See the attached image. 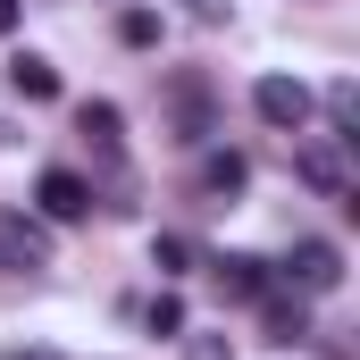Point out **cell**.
Segmentation results:
<instances>
[{
  "label": "cell",
  "instance_id": "4",
  "mask_svg": "<svg viewBox=\"0 0 360 360\" xmlns=\"http://www.w3.org/2000/svg\"><path fill=\"white\" fill-rule=\"evenodd\" d=\"M252 109H260L269 126H285V134H302V126H310V84H302V76H260V84H252Z\"/></svg>",
  "mask_w": 360,
  "mask_h": 360
},
{
  "label": "cell",
  "instance_id": "8",
  "mask_svg": "<svg viewBox=\"0 0 360 360\" xmlns=\"http://www.w3.org/2000/svg\"><path fill=\"white\" fill-rule=\"evenodd\" d=\"M8 84L25 92V101H59V68L34 59V51H17V59H8Z\"/></svg>",
  "mask_w": 360,
  "mask_h": 360
},
{
  "label": "cell",
  "instance_id": "5",
  "mask_svg": "<svg viewBox=\"0 0 360 360\" xmlns=\"http://www.w3.org/2000/svg\"><path fill=\"white\" fill-rule=\"evenodd\" d=\"M34 201H42V218H59V226H76V218H92V184L76 176V168H42V184H34Z\"/></svg>",
  "mask_w": 360,
  "mask_h": 360
},
{
  "label": "cell",
  "instance_id": "13",
  "mask_svg": "<svg viewBox=\"0 0 360 360\" xmlns=\"http://www.w3.org/2000/svg\"><path fill=\"white\" fill-rule=\"evenodd\" d=\"M117 34H126L134 51H151V42H160V17H151V8H126V17H117Z\"/></svg>",
  "mask_w": 360,
  "mask_h": 360
},
{
  "label": "cell",
  "instance_id": "9",
  "mask_svg": "<svg viewBox=\"0 0 360 360\" xmlns=\"http://www.w3.org/2000/svg\"><path fill=\"white\" fill-rule=\"evenodd\" d=\"M76 126H84L92 151H117V109H109V101H84V109H76Z\"/></svg>",
  "mask_w": 360,
  "mask_h": 360
},
{
  "label": "cell",
  "instance_id": "12",
  "mask_svg": "<svg viewBox=\"0 0 360 360\" xmlns=\"http://www.w3.org/2000/svg\"><path fill=\"white\" fill-rule=\"evenodd\" d=\"M143 327H151V335H184V302H176V293H160V302L143 310Z\"/></svg>",
  "mask_w": 360,
  "mask_h": 360
},
{
  "label": "cell",
  "instance_id": "2",
  "mask_svg": "<svg viewBox=\"0 0 360 360\" xmlns=\"http://www.w3.org/2000/svg\"><path fill=\"white\" fill-rule=\"evenodd\" d=\"M293 176L310 184L319 201H352V134H319L293 151Z\"/></svg>",
  "mask_w": 360,
  "mask_h": 360
},
{
  "label": "cell",
  "instance_id": "17",
  "mask_svg": "<svg viewBox=\"0 0 360 360\" xmlns=\"http://www.w3.org/2000/svg\"><path fill=\"white\" fill-rule=\"evenodd\" d=\"M8 360H51V352H8Z\"/></svg>",
  "mask_w": 360,
  "mask_h": 360
},
{
  "label": "cell",
  "instance_id": "14",
  "mask_svg": "<svg viewBox=\"0 0 360 360\" xmlns=\"http://www.w3.org/2000/svg\"><path fill=\"white\" fill-rule=\"evenodd\" d=\"M184 260H193V243H184V235H160V243H151V269L184 276Z\"/></svg>",
  "mask_w": 360,
  "mask_h": 360
},
{
  "label": "cell",
  "instance_id": "10",
  "mask_svg": "<svg viewBox=\"0 0 360 360\" xmlns=\"http://www.w3.org/2000/svg\"><path fill=\"white\" fill-rule=\"evenodd\" d=\"M243 176H252V160H243V151H218V160L201 168V193H243Z\"/></svg>",
  "mask_w": 360,
  "mask_h": 360
},
{
  "label": "cell",
  "instance_id": "11",
  "mask_svg": "<svg viewBox=\"0 0 360 360\" xmlns=\"http://www.w3.org/2000/svg\"><path fill=\"white\" fill-rule=\"evenodd\" d=\"M302 335H310V310H302V302H276V293H269V344H302Z\"/></svg>",
  "mask_w": 360,
  "mask_h": 360
},
{
  "label": "cell",
  "instance_id": "16",
  "mask_svg": "<svg viewBox=\"0 0 360 360\" xmlns=\"http://www.w3.org/2000/svg\"><path fill=\"white\" fill-rule=\"evenodd\" d=\"M8 25H17V0H0V34H8Z\"/></svg>",
  "mask_w": 360,
  "mask_h": 360
},
{
  "label": "cell",
  "instance_id": "1",
  "mask_svg": "<svg viewBox=\"0 0 360 360\" xmlns=\"http://www.w3.org/2000/svg\"><path fill=\"white\" fill-rule=\"evenodd\" d=\"M160 101H168V143H210L218 134V92H210L201 68H176L160 84Z\"/></svg>",
  "mask_w": 360,
  "mask_h": 360
},
{
  "label": "cell",
  "instance_id": "7",
  "mask_svg": "<svg viewBox=\"0 0 360 360\" xmlns=\"http://www.w3.org/2000/svg\"><path fill=\"white\" fill-rule=\"evenodd\" d=\"M218 293H226V302H269V260L226 252V260H218Z\"/></svg>",
  "mask_w": 360,
  "mask_h": 360
},
{
  "label": "cell",
  "instance_id": "3",
  "mask_svg": "<svg viewBox=\"0 0 360 360\" xmlns=\"http://www.w3.org/2000/svg\"><path fill=\"white\" fill-rule=\"evenodd\" d=\"M0 269H8V276L51 269V226L25 218V210H0Z\"/></svg>",
  "mask_w": 360,
  "mask_h": 360
},
{
  "label": "cell",
  "instance_id": "15",
  "mask_svg": "<svg viewBox=\"0 0 360 360\" xmlns=\"http://www.w3.org/2000/svg\"><path fill=\"white\" fill-rule=\"evenodd\" d=\"M184 17L193 25H226V0H184Z\"/></svg>",
  "mask_w": 360,
  "mask_h": 360
},
{
  "label": "cell",
  "instance_id": "6",
  "mask_svg": "<svg viewBox=\"0 0 360 360\" xmlns=\"http://www.w3.org/2000/svg\"><path fill=\"white\" fill-rule=\"evenodd\" d=\"M293 285H302V293H335V285H344V252L319 243V235L293 243Z\"/></svg>",
  "mask_w": 360,
  "mask_h": 360
}]
</instances>
